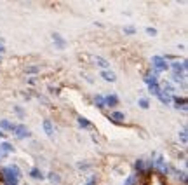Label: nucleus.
Returning <instances> with one entry per match:
<instances>
[{"label": "nucleus", "mask_w": 188, "mask_h": 185, "mask_svg": "<svg viewBox=\"0 0 188 185\" xmlns=\"http://www.w3.org/2000/svg\"><path fill=\"white\" fill-rule=\"evenodd\" d=\"M96 59H98V65H99V66H103V68L110 66V63H108L106 59H103V58H96Z\"/></svg>", "instance_id": "ddd939ff"}, {"label": "nucleus", "mask_w": 188, "mask_h": 185, "mask_svg": "<svg viewBox=\"0 0 188 185\" xmlns=\"http://www.w3.org/2000/svg\"><path fill=\"white\" fill-rule=\"evenodd\" d=\"M134 182H136V177L133 175V177H129V180L126 182V185H133V184H134Z\"/></svg>", "instance_id": "412c9836"}, {"label": "nucleus", "mask_w": 188, "mask_h": 185, "mask_svg": "<svg viewBox=\"0 0 188 185\" xmlns=\"http://www.w3.org/2000/svg\"><path fill=\"white\" fill-rule=\"evenodd\" d=\"M0 147H2V149H3L5 152H12V145H10L9 142H3V143H2Z\"/></svg>", "instance_id": "4468645a"}, {"label": "nucleus", "mask_w": 188, "mask_h": 185, "mask_svg": "<svg viewBox=\"0 0 188 185\" xmlns=\"http://www.w3.org/2000/svg\"><path fill=\"white\" fill-rule=\"evenodd\" d=\"M181 142H183V143H187V131H185V129L181 131Z\"/></svg>", "instance_id": "4be33fe9"}, {"label": "nucleus", "mask_w": 188, "mask_h": 185, "mask_svg": "<svg viewBox=\"0 0 188 185\" xmlns=\"http://www.w3.org/2000/svg\"><path fill=\"white\" fill-rule=\"evenodd\" d=\"M0 52H3V45H0Z\"/></svg>", "instance_id": "b1692460"}, {"label": "nucleus", "mask_w": 188, "mask_h": 185, "mask_svg": "<svg viewBox=\"0 0 188 185\" xmlns=\"http://www.w3.org/2000/svg\"><path fill=\"white\" fill-rule=\"evenodd\" d=\"M94 103H96L98 107H105V96H101V94H98V96L94 98Z\"/></svg>", "instance_id": "9d476101"}, {"label": "nucleus", "mask_w": 188, "mask_h": 185, "mask_svg": "<svg viewBox=\"0 0 188 185\" xmlns=\"http://www.w3.org/2000/svg\"><path fill=\"white\" fill-rule=\"evenodd\" d=\"M126 119V115L122 114V112H113L112 115H110V121H113V122H122Z\"/></svg>", "instance_id": "39448f33"}, {"label": "nucleus", "mask_w": 188, "mask_h": 185, "mask_svg": "<svg viewBox=\"0 0 188 185\" xmlns=\"http://www.w3.org/2000/svg\"><path fill=\"white\" fill-rule=\"evenodd\" d=\"M14 133L17 135V138H24V136H30V131L24 128V126H14Z\"/></svg>", "instance_id": "f03ea898"}, {"label": "nucleus", "mask_w": 188, "mask_h": 185, "mask_svg": "<svg viewBox=\"0 0 188 185\" xmlns=\"http://www.w3.org/2000/svg\"><path fill=\"white\" fill-rule=\"evenodd\" d=\"M52 38H54V40L58 42V47H59V49H63V47L66 45V42H65V40H63V38H61V37H59L58 33H52Z\"/></svg>", "instance_id": "0eeeda50"}, {"label": "nucleus", "mask_w": 188, "mask_h": 185, "mask_svg": "<svg viewBox=\"0 0 188 185\" xmlns=\"http://www.w3.org/2000/svg\"><path fill=\"white\" fill-rule=\"evenodd\" d=\"M94 180H96L94 177H92V178H89V182H87V185H92V184H94Z\"/></svg>", "instance_id": "5701e85b"}, {"label": "nucleus", "mask_w": 188, "mask_h": 185, "mask_svg": "<svg viewBox=\"0 0 188 185\" xmlns=\"http://www.w3.org/2000/svg\"><path fill=\"white\" fill-rule=\"evenodd\" d=\"M139 107H141V108H148V100H145V98L139 100Z\"/></svg>", "instance_id": "a211bd4d"}, {"label": "nucleus", "mask_w": 188, "mask_h": 185, "mask_svg": "<svg viewBox=\"0 0 188 185\" xmlns=\"http://www.w3.org/2000/svg\"><path fill=\"white\" fill-rule=\"evenodd\" d=\"M14 110H16V112L19 114V117H24V110H23L21 107H17V105H16V107H14Z\"/></svg>", "instance_id": "6ab92c4d"}, {"label": "nucleus", "mask_w": 188, "mask_h": 185, "mask_svg": "<svg viewBox=\"0 0 188 185\" xmlns=\"http://www.w3.org/2000/svg\"><path fill=\"white\" fill-rule=\"evenodd\" d=\"M124 31H126L127 35H133V33L136 31V28H134V26H124Z\"/></svg>", "instance_id": "dca6fc26"}, {"label": "nucleus", "mask_w": 188, "mask_h": 185, "mask_svg": "<svg viewBox=\"0 0 188 185\" xmlns=\"http://www.w3.org/2000/svg\"><path fill=\"white\" fill-rule=\"evenodd\" d=\"M101 77H103L105 80H110V82H115V80H117V75H115L113 72H110V70H103V72H101Z\"/></svg>", "instance_id": "20e7f679"}, {"label": "nucleus", "mask_w": 188, "mask_h": 185, "mask_svg": "<svg viewBox=\"0 0 188 185\" xmlns=\"http://www.w3.org/2000/svg\"><path fill=\"white\" fill-rule=\"evenodd\" d=\"M0 61H2V58H0Z\"/></svg>", "instance_id": "393cba45"}, {"label": "nucleus", "mask_w": 188, "mask_h": 185, "mask_svg": "<svg viewBox=\"0 0 188 185\" xmlns=\"http://www.w3.org/2000/svg\"><path fill=\"white\" fill-rule=\"evenodd\" d=\"M0 136H2V133H0Z\"/></svg>", "instance_id": "a878e982"}, {"label": "nucleus", "mask_w": 188, "mask_h": 185, "mask_svg": "<svg viewBox=\"0 0 188 185\" xmlns=\"http://www.w3.org/2000/svg\"><path fill=\"white\" fill-rule=\"evenodd\" d=\"M0 178H2V175H0Z\"/></svg>", "instance_id": "bb28decb"}, {"label": "nucleus", "mask_w": 188, "mask_h": 185, "mask_svg": "<svg viewBox=\"0 0 188 185\" xmlns=\"http://www.w3.org/2000/svg\"><path fill=\"white\" fill-rule=\"evenodd\" d=\"M30 175H31V177H33V178H38V180H42V178H44V175H42V173H40V171H38V170H37V168H33V170H31V173H30Z\"/></svg>", "instance_id": "9b49d317"}, {"label": "nucleus", "mask_w": 188, "mask_h": 185, "mask_svg": "<svg viewBox=\"0 0 188 185\" xmlns=\"http://www.w3.org/2000/svg\"><path fill=\"white\" fill-rule=\"evenodd\" d=\"M0 128H2V129H7V131H14V124H10V122L5 121V119L0 121Z\"/></svg>", "instance_id": "423d86ee"}, {"label": "nucleus", "mask_w": 188, "mask_h": 185, "mask_svg": "<svg viewBox=\"0 0 188 185\" xmlns=\"http://www.w3.org/2000/svg\"><path fill=\"white\" fill-rule=\"evenodd\" d=\"M49 180H51V182H56V184H59V182H61V178H59L56 173H51V175H49Z\"/></svg>", "instance_id": "2eb2a0df"}, {"label": "nucleus", "mask_w": 188, "mask_h": 185, "mask_svg": "<svg viewBox=\"0 0 188 185\" xmlns=\"http://www.w3.org/2000/svg\"><path fill=\"white\" fill-rule=\"evenodd\" d=\"M152 63L157 66V70H166L167 68V63L160 58V56H155V58H152Z\"/></svg>", "instance_id": "f257e3e1"}, {"label": "nucleus", "mask_w": 188, "mask_h": 185, "mask_svg": "<svg viewBox=\"0 0 188 185\" xmlns=\"http://www.w3.org/2000/svg\"><path fill=\"white\" fill-rule=\"evenodd\" d=\"M44 129H45V133L49 136H52V124H51V121H44Z\"/></svg>", "instance_id": "1a4fd4ad"}, {"label": "nucleus", "mask_w": 188, "mask_h": 185, "mask_svg": "<svg viewBox=\"0 0 188 185\" xmlns=\"http://www.w3.org/2000/svg\"><path fill=\"white\" fill-rule=\"evenodd\" d=\"M78 124H80L82 128H85V129H91V128H92V124H91L87 119H84V117H78Z\"/></svg>", "instance_id": "6e6552de"}, {"label": "nucleus", "mask_w": 188, "mask_h": 185, "mask_svg": "<svg viewBox=\"0 0 188 185\" xmlns=\"http://www.w3.org/2000/svg\"><path fill=\"white\" fill-rule=\"evenodd\" d=\"M146 33L153 37V35H157V30H155V28H146Z\"/></svg>", "instance_id": "aec40b11"}, {"label": "nucleus", "mask_w": 188, "mask_h": 185, "mask_svg": "<svg viewBox=\"0 0 188 185\" xmlns=\"http://www.w3.org/2000/svg\"><path fill=\"white\" fill-rule=\"evenodd\" d=\"M35 72H38V66H28L26 68V73H35Z\"/></svg>", "instance_id": "f3484780"}, {"label": "nucleus", "mask_w": 188, "mask_h": 185, "mask_svg": "<svg viewBox=\"0 0 188 185\" xmlns=\"http://www.w3.org/2000/svg\"><path fill=\"white\" fill-rule=\"evenodd\" d=\"M157 96L162 100V103H169V100H171V96H169V94H164V93H159Z\"/></svg>", "instance_id": "f8f14e48"}, {"label": "nucleus", "mask_w": 188, "mask_h": 185, "mask_svg": "<svg viewBox=\"0 0 188 185\" xmlns=\"http://www.w3.org/2000/svg\"><path fill=\"white\" fill-rule=\"evenodd\" d=\"M117 103H119V96H117V94L105 96V105H108V107H115Z\"/></svg>", "instance_id": "7ed1b4c3"}]
</instances>
